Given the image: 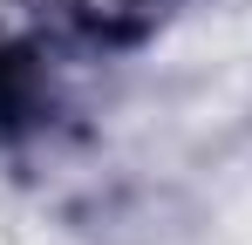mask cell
<instances>
[{
    "label": "cell",
    "mask_w": 252,
    "mask_h": 245,
    "mask_svg": "<svg viewBox=\"0 0 252 245\" xmlns=\"http://www.w3.org/2000/svg\"><path fill=\"white\" fill-rule=\"evenodd\" d=\"M157 7L164 0H82L89 28H109V34H143L157 21Z\"/></svg>",
    "instance_id": "obj_1"
}]
</instances>
